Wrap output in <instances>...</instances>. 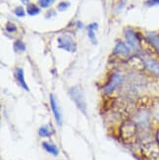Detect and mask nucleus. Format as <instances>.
Segmentation results:
<instances>
[{
  "label": "nucleus",
  "instance_id": "f257e3e1",
  "mask_svg": "<svg viewBox=\"0 0 159 160\" xmlns=\"http://www.w3.org/2000/svg\"><path fill=\"white\" fill-rule=\"evenodd\" d=\"M137 128L133 121H125L121 126L120 136L125 143H133L137 140Z\"/></svg>",
  "mask_w": 159,
  "mask_h": 160
},
{
  "label": "nucleus",
  "instance_id": "f03ea898",
  "mask_svg": "<svg viewBox=\"0 0 159 160\" xmlns=\"http://www.w3.org/2000/svg\"><path fill=\"white\" fill-rule=\"evenodd\" d=\"M70 95L73 101L76 103L77 107L84 114H87V103L85 99V95L82 93V90L80 87H73L70 88Z\"/></svg>",
  "mask_w": 159,
  "mask_h": 160
},
{
  "label": "nucleus",
  "instance_id": "7ed1b4c3",
  "mask_svg": "<svg viewBox=\"0 0 159 160\" xmlns=\"http://www.w3.org/2000/svg\"><path fill=\"white\" fill-rule=\"evenodd\" d=\"M142 153L147 160H159V142H150L143 144Z\"/></svg>",
  "mask_w": 159,
  "mask_h": 160
},
{
  "label": "nucleus",
  "instance_id": "20e7f679",
  "mask_svg": "<svg viewBox=\"0 0 159 160\" xmlns=\"http://www.w3.org/2000/svg\"><path fill=\"white\" fill-rule=\"evenodd\" d=\"M58 47L62 48L66 51L69 52H75L77 49V46L73 39L72 37H70L69 34H63L58 38Z\"/></svg>",
  "mask_w": 159,
  "mask_h": 160
},
{
  "label": "nucleus",
  "instance_id": "39448f33",
  "mask_svg": "<svg viewBox=\"0 0 159 160\" xmlns=\"http://www.w3.org/2000/svg\"><path fill=\"white\" fill-rule=\"evenodd\" d=\"M125 36H126V40L128 44L130 45V47L134 50H137V48L140 47V39L136 34V32L132 30H127L125 32Z\"/></svg>",
  "mask_w": 159,
  "mask_h": 160
},
{
  "label": "nucleus",
  "instance_id": "423d86ee",
  "mask_svg": "<svg viewBox=\"0 0 159 160\" xmlns=\"http://www.w3.org/2000/svg\"><path fill=\"white\" fill-rule=\"evenodd\" d=\"M122 82V77L119 74H115L112 76V78L107 82V85L104 88V92L105 93H110L118 87Z\"/></svg>",
  "mask_w": 159,
  "mask_h": 160
},
{
  "label": "nucleus",
  "instance_id": "0eeeda50",
  "mask_svg": "<svg viewBox=\"0 0 159 160\" xmlns=\"http://www.w3.org/2000/svg\"><path fill=\"white\" fill-rule=\"evenodd\" d=\"M50 104H51V110L54 114L55 119H56V122L58 125H62V116H61V112H60V109L57 105V102L55 100V97L54 95L50 94Z\"/></svg>",
  "mask_w": 159,
  "mask_h": 160
},
{
  "label": "nucleus",
  "instance_id": "6e6552de",
  "mask_svg": "<svg viewBox=\"0 0 159 160\" xmlns=\"http://www.w3.org/2000/svg\"><path fill=\"white\" fill-rule=\"evenodd\" d=\"M143 61H144L146 68H147L150 72H152L156 76H159V64L157 62H155L154 60H151V59H146Z\"/></svg>",
  "mask_w": 159,
  "mask_h": 160
},
{
  "label": "nucleus",
  "instance_id": "1a4fd4ad",
  "mask_svg": "<svg viewBox=\"0 0 159 160\" xmlns=\"http://www.w3.org/2000/svg\"><path fill=\"white\" fill-rule=\"evenodd\" d=\"M16 79H17V81L19 82V85L22 87L24 89H26V90H27V92H29L30 88H29V87L27 86V83H26L25 77H24V71H23L22 68L16 69Z\"/></svg>",
  "mask_w": 159,
  "mask_h": 160
},
{
  "label": "nucleus",
  "instance_id": "9d476101",
  "mask_svg": "<svg viewBox=\"0 0 159 160\" xmlns=\"http://www.w3.org/2000/svg\"><path fill=\"white\" fill-rule=\"evenodd\" d=\"M114 53L122 55V56H128L130 50L126 44H124L123 42H118L114 47Z\"/></svg>",
  "mask_w": 159,
  "mask_h": 160
},
{
  "label": "nucleus",
  "instance_id": "9b49d317",
  "mask_svg": "<svg viewBox=\"0 0 159 160\" xmlns=\"http://www.w3.org/2000/svg\"><path fill=\"white\" fill-rule=\"evenodd\" d=\"M97 29V24L96 23H93V24H91L88 27H87V32H88V38L89 39L92 40V42L93 44H96L97 43V41H96V38H95V36H94V31Z\"/></svg>",
  "mask_w": 159,
  "mask_h": 160
},
{
  "label": "nucleus",
  "instance_id": "f8f14e48",
  "mask_svg": "<svg viewBox=\"0 0 159 160\" xmlns=\"http://www.w3.org/2000/svg\"><path fill=\"white\" fill-rule=\"evenodd\" d=\"M42 147L44 148V149L47 151V152H49V153L53 154V155H57L58 154V148L55 147V145L51 144V143H48V142H43L42 143Z\"/></svg>",
  "mask_w": 159,
  "mask_h": 160
},
{
  "label": "nucleus",
  "instance_id": "ddd939ff",
  "mask_svg": "<svg viewBox=\"0 0 159 160\" xmlns=\"http://www.w3.org/2000/svg\"><path fill=\"white\" fill-rule=\"evenodd\" d=\"M27 12L29 15L31 16H34V15H37V14H39L40 12V9L38 8V7L37 5L34 4H29L27 7Z\"/></svg>",
  "mask_w": 159,
  "mask_h": 160
},
{
  "label": "nucleus",
  "instance_id": "4468645a",
  "mask_svg": "<svg viewBox=\"0 0 159 160\" xmlns=\"http://www.w3.org/2000/svg\"><path fill=\"white\" fill-rule=\"evenodd\" d=\"M13 48H14V51L15 52H23L26 50V45L21 40H17L14 42Z\"/></svg>",
  "mask_w": 159,
  "mask_h": 160
},
{
  "label": "nucleus",
  "instance_id": "2eb2a0df",
  "mask_svg": "<svg viewBox=\"0 0 159 160\" xmlns=\"http://www.w3.org/2000/svg\"><path fill=\"white\" fill-rule=\"evenodd\" d=\"M147 39L149 40V42L159 51V37L154 36V34H150V36L147 37Z\"/></svg>",
  "mask_w": 159,
  "mask_h": 160
},
{
  "label": "nucleus",
  "instance_id": "dca6fc26",
  "mask_svg": "<svg viewBox=\"0 0 159 160\" xmlns=\"http://www.w3.org/2000/svg\"><path fill=\"white\" fill-rule=\"evenodd\" d=\"M38 133L40 137H50L52 135V131L49 128V126H44L39 129Z\"/></svg>",
  "mask_w": 159,
  "mask_h": 160
},
{
  "label": "nucleus",
  "instance_id": "f3484780",
  "mask_svg": "<svg viewBox=\"0 0 159 160\" xmlns=\"http://www.w3.org/2000/svg\"><path fill=\"white\" fill-rule=\"evenodd\" d=\"M54 1L55 0H38V4L42 8H48L54 3Z\"/></svg>",
  "mask_w": 159,
  "mask_h": 160
},
{
  "label": "nucleus",
  "instance_id": "a211bd4d",
  "mask_svg": "<svg viewBox=\"0 0 159 160\" xmlns=\"http://www.w3.org/2000/svg\"><path fill=\"white\" fill-rule=\"evenodd\" d=\"M15 14H16V16L17 17H24L25 16V10L22 6H18L16 7V9H15Z\"/></svg>",
  "mask_w": 159,
  "mask_h": 160
},
{
  "label": "nucleus",
  "instance_id": "6ab92c4d",
  "mask_svg": "<svg viewBox=\"0 0 159 160\" xmlns=\"http://www.w3.org/2000/svg\"><path fill=\"white\" fill-rule=\"evenodd\" d=\"M16 30H17V28H16V26L14 25V24H12L10 22H8V23L6 24V31L7 32H16Z\"/></svg>",
  "mask_w": 159,
  "mask_h": 160
},
{
  "label": "nucleus",
  "instance_id": "aec40b11",
  "mask_svg": "<svg viewBox=\"0 0 159 160\" xmlns=\"http://www.w3.org/2000/svg\"><path fill=\"white\" fill-rule=\"evenodd\" d=\"M69 6H70V3H68V2H61L58 5V9L60 11H65Z\"/></svg>",
  "mask_w": 159,
  "mask_h": 160
},
{
  "label": "nucleus",
  "instance_id": "412c9836",
  "mask_svg": "<svg viewBox=\"0 0 159 160\" xmlns=\"http://www.w3.org/2000/svg\"><path fill=\"white\" fill-rule=\"evenodd\" d=\"M146 4L149 7L151 6H155V5H159V0H148V1L146 2Z\"/></svg>",
  "mask_w": 159,
  "mask_h": 160
},
{
  "label": "nucleus",
  "instance_id": "4be33fe9",
  "mask_svg": "<svg viewBox=\"0 0 159 160\" xmlns=\"http://www.w3.org/2000/svg\"><path fill=\"white\" fill-rule=\"evenodd\" d=\"M20 1L22 2V3H24V4H27V3H29V0H20Z\"/></svg>",
  "mask_w": 159,
  "mask_h": 160
},
{
  "label": "nucleus",
  "instance_id": "5701e85b",
  "mask_svg": "<svg viewBox=\"0 0 159 160\" xmlns=\"http://www.w3.org/2000/svg\"><path fill=\"white\" fill-rule=\"evenodd\" d=\"M156 140H157V142H159V130L157 131V134H156Z\"/></svg>",
  "mask_w": 159,
  "mask_h": 160
},
{
  "label": "nucleus",
  "instance_id": "b1692460",
  "mask_svg": "<svg viewBox=\"0 0 159 160\" xmlns=\"http://www.w3.org/2000/svg\"><path fill=\"white\" fill-rule=\"evenodd\" d=\"M78 28H79V29H82V24L81 22H78Z\"/></svg>",
  "mask_w": 159,
  "mask_h": 160
}]
</instances>
